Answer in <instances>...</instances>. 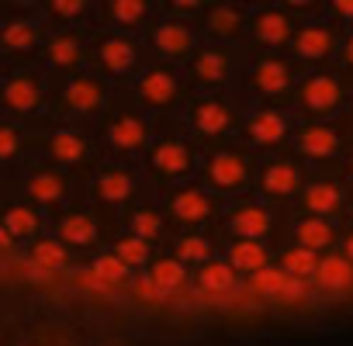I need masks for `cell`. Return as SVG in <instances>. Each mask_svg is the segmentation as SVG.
<instances>
[{
    "instance_id": "1",
    "label": "cell",
    "mask_w": 353,
    "mask_h": 346,
    "mask_svg": "<svg viewBox=\"0 0 353 346\" xmlns=\"http://www.w3.org/2000/svg\"><path fill=\"white\" fill-rule=\"evenodd\" d=\"M243 177H246V166H243L239 156H219V159L212 163V181H215L219 187H236Z\"/></svg>"
},
{
    "instance_id": "2",
    "label": "cell",
    "mask_w": 353,
    "mask_h": 346,
    "mask_svg": "<svg viewBox=\"0 0 353 346\" xmlns=\"http://www.w3.org/2000/svg\"><path fill=\"white\" fill-rule=\"evenodd\" d=\"M336 97H339V90H336V83H332V80H325V77L312 80V83H308V90H305V101H308L315 111L332 108V104H336Z\"/></svg>"
},
{
    "instance_id": "3",
    "label": "cell",
    "mask_w": 353,
    "mask_h": 346,
    "mask_svg": "<svg viewBox=\"0 0 353 346\" xmlns=\"http://www.w3.org/2000/svg\"><path fill=\"white\" fill-rule=\"evenodd\" d=\"M156 45L166 49V52H184V49L191 45V35H188L181 25H163V28L156 32Z\"/></svg>"
},
{
    "instance_id": "4",
    "label": "cell",
    "mask_w": 353,
    "mask_h": 346,
    "mask_svg": "<svg viewBox=\"0 0 353 346\" xmlns=\"http://www.w3.org/2000/svg\"><path fill=\"white\" fill-rule=\"evenodd\" d=\"M152 163H156L159 170H166V173H176V170L188 166V152H184L181 145H159V149L152 152Z\"/></svg>"
},
{
    "instance_id": "5",
    "label": "cell",
    "mask_w": 353,
    "mask_h": 346,
    "mask_svg": "<svg viewBox=\"0 0 353 346\" xmlns=\"http://www.w3.org/2000/svg\"><path fill=\"white\" fill-rule=\"evenodd\" d=\"M350 277H353V270H350L343 260H325V263L319 267V281H322L325 287H346Z\"/></svg>"
},
{
    "instance_id": "6",
    "label": "cell",
    "mask_w": 353,
    "mask_h": 346,
    "mask_svg": "<svg viewBox=\"0 0 353 346\" xmlns=\"http://www.w3.org/2000/svg\"><path fill=\"white\" fill-rule=\"evenodd\" d=\"M329 45H332V39L322 28H308V32L298 35V49L305 56H322V52H329Z\"/></svg>"
},
{
    "instance_id": "7",
    "label": "cell",
    "mask_w": 353,
    "mask_h": 346,
    "mask_svg": "<svg viewBox=\"0 0 353 346\" xmlns=\"http://www.w3.org/2000/svg\"><path fill=\"white\" fill-rule=\"evenodd\" d=\"M263 250L256 246V243H239L236 250H232V263L236 267H243V270H260L263 267Z\"/></svg>"
},
{
    "instance_id": "8",
    "label": "cell",
    "mask_w": 353,
    "mask_h": 346,
    "mask_svg": "<svg viewBox=\"0 0 353 346\" xmlns=\"http://www.w3.org/2000/svg\"><path fill=\"white\" fill-rule=\"evenodd\" d=\"M281 135H284V121L277 114H263V118L253 121V139L256 142H277Z\"/></svg>"
},
{
    "instance_id": "9",
    "label": "cell",
    "mask_w": 353,
    "mask_h": 346,
    "mask_svg": "<svg viewBox=\"0 0 353 346\" xmlns=\"http://www.w3.org/2000/svg\"><path fill=\"white\" fill-rule=\"evenodd\" d=\"M173 208H176V215L181 218H205V212H208V201L201 198V194H181L173 201Z\"/></svg>"
},
{
    "instance_id": "10",
    "label": "cell",
    "mask_w": 353,
    "mask_h": 346,
    "mask_svg": "<svg viewBox=\"0 0 353 346\" xmlns=\"http://www.w3.org/2000/svg\"><path fill=\"white\" fill-rule=\"evenodd\" d=\"M201 284H205L208 291H229V287H232V270L222 267V263H212V267L201 270Z\"/></svg>"
},
{
    "instance_id": "11",
    "label": "cell",
    "mask_w": 353,
    "mask_h": 346,
    "mask_svg": "<svg viewBox=\"0 0 353 346\" xmlns=\"http://www.w3.org/2000/svg\"><path fill=\"white\" fill-rule=\"evenodd\" d=\"M142 94H145L149 101H166V97L173 94V80H170L166 73H149L145 83H142Z\"/></svg>"
},
{
    "instance_id": "12",
    "label": "cell",
    "mask_w": 353,
    "mask_h": 346,
    "mask_svg": "<svg viewBox=\"0 0 353 346\" xmlns=\"http://www.w3.org/2000/svg\"><path fill=\"white\" fill-rule=\"evenodd\" d=\"M232 229L243 232V236H260V232L267 229V215H263V212H239V215L232 218Z\"/></svg>"
},
{
    "instance_id": "13",
    "label": "cell",
    "mask_w": 353,
    "mask_h": 346,
    "mask_svg": "<svg viewBox=\"0 0 353 346\" xmlns=\"http://www.w3.org/2000/svg\"><path fill=\"white\" fill-rule=\"evenodd\" d=\"M256 83H260L263 90H281V87L288 83V73H284V66H277V63H263V66L256 70Z\"/></svg>"
},
{
    "instance_id": "14",
    "label": "cell",
    "mask_w": 353,
    "mask_h": 346,
    "mask_svg": "<svg viewBox=\"0 0 353 346\" xmlns=\"http://www.w3.org/2000/svg\"><path fill=\"white\" fill-rule=\"evenodd\" d=\"M329 236H332V232H329V225H325V222H305V225L298 229V239H301L308 250L325 246V243H329Z\"/></svg>"
},
{
    "instance_id": "15",
    "label": "cell",
    "mask_w": 353,
    "mask_h": 346,
    "mask_svg": "<svg viewBox=\"0 0 353 346\" xmlns=\"http://www.w3.org/2000/svg\"><path fill=\"white\" fill-rule=\"evenodd\" d=\"M284 270H291L294 277H305V274H312V270H319V267H315V256H312L308 250H291V253L284 256Z\"/></svg>"
},
{
    "instance_id": "16",
    "label": "cell",
    "mask_w": 353,
    "mask_h": 346,
    "mask_svg": "<svg viewBox=\"0 0 353 346\" xmlns=\"http://www.w3.org/2000/svg\"><path fill=\"white\" fill-rule=\"evenodd\" d=\"M263 181H267V187H270V191L288 194V191L294 187V170H291V166H270Z\"/></svg>"
},
{
    "instance_id": "17",
    "label": "cell",
    "mask_w": 353,
    "mask_h": 346,
    "mask_svg": "<svg viewBox=\"0 0 353 346\" xmlns=\"http://www.w3.org/2000/svg\"><path fill=\"white\" fill-rule=\"evenodd\" d=\"M152 281H156L159 291H163V287H176V284L184 281V270H181V263L166 260V263H159V267L152 270Z\"/></svg>"
},
{
    "instance_id": "18",
    "label": "cell",
    "mask_w": 353,
    "mask_h": 346,
    "mask_svg": "<svg viewBox=\"0 0 353 346\" xmlns=\"http://www.w3.org/2000/svg\"><path fill=\"white\" fill-rule=\"evenodd\" d=\"M256 32H260L263 42H281V39L288 35V21H284L281 14H267V18H260Z\"/></svg>"
},
{
    "instance_id": "19",
    "label": "cell",
    "mask_w": 353,
    "mask_h": 346,
    "mask_svg": "<svg viewBox=\"0 0 353 346\" xmlns=\"http://www.w3.org/2000/svg\"><path fill=\"white\" fill-rule=\"evenodd\" d=\"M104 63H108L111 70L132 66V45H128V42H108V45H104Z\"/></svg>"
},
{
    "instance_id": "20",
    "label": "cell",
    "mask_w": 353,
    "mask_h": 346,
    "mask_svg": "<svg viewBox=\"0 0 353 346\" xmlns=\"http://www.w3.org/2000/svg\"><path fill=\"white\" fill-rule=\"evenodd\" d=\"M301 145H305L308 152H332V149H336V139H332V132H325V128H308L305 139H301Z\"/></svg>"
},
{
    "instance_id": "21",
    "label": "cell",
    "mask_w": 353,
    "mask_h": 346,
    "mask_svg": "<svg viewBox=\"0 0 353 346\" xmlns=\"http://www.w3.org/2000/svg\"><path fill=\"white\" fill-rule=\"evenodd\" d=\"M253 287H256V291H270V294H284L288 277L277 274V270H256V274H253Z\"/></svg>"
},
{
    "instance_id": "22",
    "label": "cell",
    "mask_w": 353,
    "mask_h": 346,
    "mask_svg": "<svg viewBox=\"0 0 353 346\" xmlns=\"http://www.w3.org/2000/svg\"><path fill=\"white\" fill-rule=\"evenodd\" d=\"M198 125H201L205 132H222V128H225V111L215 108V104H205V108L198 111Z\"/></svg>"
},
{
    "instance_id": "23",
    "label": "cell",
    "mask_w": 353,
    "mask_h": 346,
    "mask_svg": "<svg viewBox=\"0 0 353 346\" xmlns=\"http://www.w3.org/2000/svg\"><path fill=\"white\" fill-rule=\"evenodd\" d=\"M63 236H66L70 243H90V239H94V225H90L87 218H70V222L63 225Z\"/></svg>"
},
{
    "instance_id": "24",
    "label": "cell",
    "mask_w": 353,
    "mask_h": 346,
    "mask_svg": "<svg viewBox=\"0 0 353 346\" xmlns=\"http://www.w3.org/2000/svg\"><path fill=\"white\" fill-rule=\"evenodd\" d=\"M8 101H11L14 108H32V104H35V87L25 83V80H18V83L8 87Z\"/></svg>"
},
{
    "instance_id": "25",
    "label": "cell",
    "mask_w": 353,
    "mask_h": 346,
    "mask_svg": "<svg viewBox=\"0 0 353 346\" xmlns=\"http://www.w3.org/2000/svg\"><path fill=\"white\" fill-rule=\"evenodd\" d=\"M66 97H70V104H77V108H94V104H97V87H94V83H73Z\"/></svg>"
},
{
    "instance_id": "26",
    "label": "cell",
    "mask_w": 353,
    "mask_h": 346,
    "mask_svg": "<svg viewBox=\"0 0 353 346\" xmlns=\"http://www.w3.org/2000/svg\"><path fill=\"white\" fill-rule=\"evenodd\" d=\"M111 135H114V142H118V145H125V149H128V145H139V142H142V128H139L135 121H118Z\"/></svg>"
},
{
    "instance_id": "27",
    "label": "cell",
    "mask_w": 353,
    "mask_h": 346,
    "mask_svg": "<svg viewBox=\"0 0 353 346\" xmlns=\"http://www.w3.org/2000/svg\"><path fill=\"white\" fill-rule=\"evenodd\" d=\"M52 149H56V156L59 159H80V152H83V142L77 139V135H59L56 142H52Z\"/></svg>"
},
{
    "instance_id": "28",
    "label": "cell",
    "mask_w": 353,
    "mask_h": 346,
    "mask_svg": "<svg viewBox=\"0 0 353 346\" xmlns=\"http://www.w3.org/2000/svg\"><path fill=\"white\" fill-rule=\"evenodd\" d=\"M332 205H336V191H332V187L319 184V187L308 191V208H312V212H329Z\"/></svg>"
},
{
    "instance_id": "29",
    "label": "cell",
    "mask_w": 353,
    "mask_h": 346,
    "mask_svg": "<svg viewBox=\"0 0 353 346\" xmlns=\"http://www.w3.org/2000/svg\"><path fill=\"white\" fill-rule=\"evenodd\" d=\"M128 187H132V184L121 177V173H111V177H104V181H101V194H104V198H111V201H121V198L128 194Z\"/></svg>"
},
{
    "instance_id": "30",
    "label": "cell",
    "mask_w": 353,
    "mask_h": 346,
    "mask_svg": "<svg viewBox=\"0 0 353 346\" xmlns=\"http://www.w3.org/2000/svg\"><path fill=\"white\" fill-rule=\"evenodd\" d=\"M198 73H201L205 80H222V73H225V63H222V56H215V52L201 56V63H198Z\"/></svg>"
},
{
    "instance_id": "31",
    "label": "cell",
    "mask_w": 353,
    "mask_h": 346,
    "mask_svg": "<svg viewBox=\"0 0 353 346\" xmlns=\"http://www.w3.org/2000/svg\"><path fill=\"white\" fill-rule=\"evenodd\" d=\"M118 256H121V263H142L145 260V243L142 239H125L118 246Z\"/></svg>"
},
{
    "instance_id": "32",
    "label": "cell",
    "mask_w": 353,
    "mask_h": 346,
    "mask_svg": "<svg viewBox=\"0 0 353 346\" xmlns=\"http://www.w3.org/2000/svg\"><path fill=\"white\" fill-rule=\"evenodd\" d=\"M35 260L39 263H46V267H63V250L59 246H52V243H42V246H35Z\"/></svg>"
},
{
    "instance_id": "33",
    "label": "cell",
    "mask_w": 353,
    "mask_h": 346,
    "mask_svg": "<svg viewBox=\"0 0 353 346\" xmlns=\"http://www.w3.org/2000/svg\"><path fill=\"white\" fill-rule=\"evenodd\" d=\"M94 270H97V277H101V281H118V277L125 274V263L108 256V260H97V263H94Z\"/></svg>"
},
{
    "instance_id": "34",
    "label": "cell",
    "mask_w": 353,
    "mask_h": 346,
    "mask_svg": "<svg viewBox=\"0 0 353 346\" xmlns=\"http://www.w3.org/2000/svg\"><path fill=\"white\" fill-rule=\"evenodd\" d=\"M8 225H11L14 232H21V236H25V232H32V229H35V218H32L28 212H21V208H18V212H11V215H8Z\"/></svg>"
},
{
    "instance_id": "35",
    "label": "cell",
    "mask_w": 353,
    "mask_h": 346,
    "mask_svg": "<svg viewBox=\"0 0 353 346\" xmlns=\"http://www.w3.org/2000/svg\"><path fill=\"white\" fill-rule=\"evenodd\" d=\"M135 232H139V236H152V232H159V218L149 215V212L135 215Z\"/></svg>"
},
{
    "instance_id": "36",
    "label": "cell",
    "mask_w": 353,
    "mask_h": 346,
    "mask_svg": "<svg viewBox=\"0 0 353 346\" xmlns=\"http://www.w3.org/2000/svg\"><path fill=\"white\" fill-rule=\"evenodd\" d=\"M205 253H208L205 239H184L181 243V256H188V260H201Z\"/></svg>"
},
{
    "instance_id": "37",
    "label": "cell",
    "mask_w": 353,
    "mask_h": 346,
    "mask_svg": "<svg viewBox=\"0 0 353 346\" xmlns=\"http://www.w3.org/2000/svg\"><path fill=\"white\" fill-rule=\"evenodd\" d=\"M35 198H42V201H49V198H56L59 194V184L52 181V177H42V181H35Z\"/></svg>"
},
{
    "instance_id": "38",
    "label": "cell",
    "mask_w": 353,
    "mask_h": 346,
    "mask_svg": "<svg viewBox=\"0 0 353 346\" xmlns=\"http://www.w3.org/2000/svg\"><path fill=\"white\" fill-rule=\"evenodd\" d=\"M114 14H118L121 21H135V18L142 14V4H128V0H118V4H114Z\"/></svg>"
},
{
    "instance_id": "39",
    "label": "cell",
    "mask_w": 353,
    "mask_h": 346,
    "mask_svg": "<svg viewBox=\"0 0 353 346\" xmlns=\"http://www.w3.org/2000/svg\"><path fill=\"white\" fill-rule=\"evenodd\" d=\"M8 42H11V45H28V42H32V32H28L25 25H14V28L8 32Z\"/></svg>"
},
{
    "instance_id": "40",
    "label": "cell",
    "mask_w": 353,
    "mask_h": 346,
    "mask_svg": "<svg viewBox=\"0 0 353 346\" xmlns=\"http://www.w3.org/2000/svg\"><path fill=\"white\" fill-rule=\"evenodd\" d=\"M52 56H56L59 63H70V59L77 56V45H73V42H56V45H52Z\"/></svg>"
},
{
    "instance_id": "41",
    "label": "cell",
    "mask_w": 353,
    "mask_h": 346,
    "mask_svg": "<svg viewBox=\"0 0 353 346\" xmlns=\"http://www.w3.org/2000/svg\"><path fill=\"white\" fill-rule=\"evenodd\" d=\"M11 149H14V135L8 128H0V156H8Z\"/></svg>"
},
{
    "instance_id": "42",
    "label": "cell",
    "mask_w": 353,
    "mask_h": 346,
    "mask_svg": "<svg viewBox=\"0 0 353 346\" xmlns=\"http://www.w3.org/2000/svg\"><path fill=\"white\" fill-rule=\"evenodd\" d=\"M232 21H236V18H232V11H219L212 25H215V28H232Z\"/></svg>"
},
{
    "instance_id": "43",
    "label": "cell",
    "mask_w": 353,
    "mask_h": 346,
    "mask_svg": "<svg viewBox=\"0 0 353 346\" xmlns=\"http://www.w3.org/2000/svg\"><path fill=\"white\" fill-rule=\"evenodd\" d=\"M56 8H59L63 14H77V11H80V4H56Z\"/></svg>"
},
{
    "instance_id": "44",
    "label": "cell",
    "mask_w": 353,
    "mask_h": 346,
    "mask_svg": "<svg viewBox=\"0 0 353 346\" xmlns=\"http://www.w3.org/2000/svg\"><path fill=\"white\" fill-rule=\"evenodd\" d=\"M4 243H8V236H4V232H0V246H4Z\"/></svg>"
},
{
    "instance_id": "45",
    "label": "cell",
    "mask_w": 353,
    "mask_h": 346,
    "mask_svg": "<svg viewBox=\"0 0 353 346\" xmlns=\"http://www.w3.org/2000/svg\"><path fill=\"white\" fill-rule=\"evenodd\" d=\"M350 256H353V239H350Z\"/></svg>"
},
{
    "instance_id": "46",
    "label": "cell",
    "mask_w": 353,
    "mask_h": 346,
    "mask_svg": "<svg viewBox=\"0 0 353 346\" xmlns=\"http://www.w3.org/2000/svg\"><path fill=\"white\" fill-rule=\"evenodd\" d=\"M350 59H353V42H350Z\"/></svg>"
}]
</instances>
